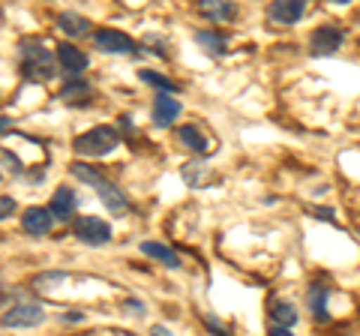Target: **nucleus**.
Listing matches in <instances>:
<instances>
[{
  "label": "nucleus",
  "mask_w": 360,
  "mask_h": 336,
  "mask_svg": "<svg viewBox=\"0 0 360 336\" xmlns=\"http://www.w3.org/2000/svg\"><path fill=\"white\" fill-rule=\"evenodd\" d=\"M0 183H4V174H0Z\"/></svg>",
  "instance_id": "nucleus-28"
},
{
  "label": "nucleus",
  "mask_w": 360,
  "mask_h": 336,
  "mask_svg": "<svg viewBox=\"0 0 360 336\" xmlns=\"http://www.w3.org/2000/svg\"><path fill=\"white\" fill-rule=\"evenodd\" d=\"M15 214V198H9V195H0V222L9 219Z\"/></svg>",
  "instance_id": "nucleus-23"
},
{
  "label": "nucleus",
  "mask_w": 360,
  "mask_h": 336,
  "mask_svg": "<svg viewBox=\"0 0 360 336\" xmlns=\"http://www.w3.org/2000/svg\"><path fill=\"white\" fill-rule=\"evenodd\" d=\"M75 193L70 186H58L54 189V195H51V205H49V210H51V217L58 219V222H70L72 217H75Z\"/></svg>",
  "instance_id": "nucleus-13"
},
{
  "label": "nucleus",
  "mask_w": 360,
  "mask_h": 336,
  "mask_svg": "<svg viewBox=\"0 0 360 336\" xmlns=\"http://www.w3.org/2000/svg\"><path fill=\"white\" fill-rule=\"evenodd\" d=\"M9 129H13V120H9V117H4V115H0V136H6V132Z\"/></svg>",
  "instance_id": "nucleus-26"
},
{
  "label": "nucleus",
  "mask_w": 360,
  "mask_h": 336,
  "mask_svg": "<svg viewBox=\"0 0 360 336\" xmlns=\"http://www.w3.org/2000/svg\"><path fill=\"white\" fill-rule=\"evenodd\" d=\"M139 75H141V82H144V84H153L160 93H168V96L177 93V84L172 82V78H165L162 72H156V70H141Z\"/></svg>",
  "instance_id": "nucleus-22"
},
{
  "label": "nucleus",
  "mask_w": 360,
  "mask_h": 336,
  "mask_svg": "<svg viewBox=\"0 0 360 336\" xmlns=\"http://www.w3.org/2000/svg\"><path fill=\"white\" fill-rule=\"evenodd\" d=\"M195 42L207 54H213V58H222V54H225V37H222V33H217V30H198Z\"/></svg>",
  "instance_id": "nucleus-19"
},
{
  "label": "nucleus",
  "mask_w": 360,
  "mask_h": 336,
  "mask_svg": "<svg viewBox=\"0 0 360 336\" xmlns=\"http://www.w3.org/2000/svg\"><path fill=\"white\" fill-rule=\"evenodd\" d=\"M270 318H274V328H295L297 324V306L288 304V300H276L274 306H270Z\"/></svg>",
  "instance_id": "nucleus-18"
},
{
  "label": "nucleus",
  "mask_w": 360,
  "mask_h": 336,
  "mask_svg": "<svg viewBox=\"0 0 360 336\" xmlns=\"http://www.w3.org/2000/svg\"><path fill=\"white\" fill-rule=\"evenodd\" d=\"M94 42L105 54H139V46L132 42V37H127V33H120L115 27H99L94 33Z\"/></svg>",
  "instance_id": "nucleus-5"
},
{
  "label": "nucleus",
  "mask_w": 360,
  "mask_h": 336,
  "mask_svg": "<svg viewBox=\"0 0 360 336\" xmlns=\"http://www.w3.org/2000/svg\"><path fill=\"white\" fill-rule=\"evenodd\" d=\"M270 336H295V333L285 330V328H274V330H270Z\"/></svg>",
  "instance_id": "nucleus-27"
},
{
  "label": "nucleus",
  "mask_w": 360,
  "mask_h": 336,
  "mask_svg": "<svg viewBox=\"0 0 360 336\" xmlns=\"http://www.w3.org/2000/svg\"><path fill=\"white\" fill-rule=\"evenodd\" d=\"M177 117H180V99L168 96V93H156V99H153V123L156 127L165 129V127H172Z\"/></svg>",
  "instance_id": "nucleus-14"
},
{
  "label": "nucleus",
  "mask_w": 360,
  "mask_h": 336,
  "mask_svg": "<svg viewBox=\"0 0 360 336\" xmlns=\"http://www.w3.org/2000/svg\"><path fill=\"white\" fill-rule=\"evenodd\" d=\"M309 214H315V217H321V219H333V210L330 207H307Z\"/></svg>",
  "instance_id": "nucleus-24"
},
{
  "label": "nucleus",
  "mask_w": 360,
  "mask_h": 336,
  "mask_svg": "<svg viewBox=\"0 0 360 336\" xmlns=\"http://www.w3.org/2000/svg\"><path fill=\"white\" fill-rule=\"evenodd\" d=\"M141 252L150 255V259H156V261H162L165 267H172V271L180 267V255L174 250H168V246L160 243V240H141Z\"/></svg>",
  "instance_id": "nucleus-17"
},
{
  "label": "nucleus",
  "mask_w": 360,
  "mask_h": 336,
  "mask_svg": "<svg viewBox=\"0 0 360 336\" xmlns=\"http://www.w3.org/2000/svg\"><path fill=\"white\" fill-rule=\"evenodd\" d=\"M201 15L210 18V21H229L234 18V6L225 4V0H207V4H201Z\"/></svg>",
  "instance_id": "nucleus-21"
},
{
  "label": "nucleus",
  "mask_w": 360,
  "mask_h": 336,
  "mask_svg": "<svg viewBox=\"0 0 360 336\" xmlns=\"http://www.w3.org/2000/svg\"><path fill=\"white\" fill-rule=\"evenodd\" d=\"M54 58H58L63 72H70V78L78 75V72H84L90 66V58L78 46H72V42H60V46L54 49Z\"/></svg>",
  "instance_id": "nucleus-8"
},
{
  "label": "nucleus",
  "mask_w": 360,
  "mask_h": 336,
  "mask_svg": "<svg viewBox=\"0 0 360 336\" xmlns=\"http://www.w3.org/2000/svg\"><path fill=\"white\" fill-rule=\"evenodd\" d=\"M60 99L66 105H87L90 103V84L78 75L66 78V84L60 87Z\"/></svg>",
  "instance_id": "nucleus-15"
},
{
  "label": "nucleus",
  "mask_w": 360,
  "mask_h": 336,
  "mask_svg": "<svg viewBox=\"0 0 360 336\" xmlns=\"http://www.w3.org/2000/svg\"><path fill=\"white\" fill-rule=\"evenodd\" d=\"M21 72L30 82H51L58 75V58L54 51H45L37 39H25L21 42Z\"/></svg>",
  "instance_id": "nucleus-2"
},
{
  "label": "nucleus",
  "mask_w": 360,
  "mask_h": 336,
  "mask_svg": "<svg viewBox=\"0 0 360 336\" xmlns=\"http://www.w3.org/2000/svg\"><path fill=\"white\" fill-rule=\"evenodd\" d=\"M58 25L63 33H70V37H84V33H90V21L78 13H60Z\"/></svg>",
  "instance_id": "nucleus-20"
},
{
  "label": "nucleus",
  "mask_w": 360,
  "mask_h": 336,
  "mask_svg": "<svg viewBox=\"0 0 360 336\" xmlns=\"http://www.w3.org/2000/svg\"><path fill=\"white\" fill-rule=\"evenodd\" d=\"M54 222L58 219L51 217L49 207H27L25 214H21V228H25L27 234H37V238L39 234H49L54 228Z\"/></svg>",
  "instance_id": "nucleus-10"
},
{
  "label": "nucleus",
  "mask_w": 360,
  "mask_h": 336,
  "mask_svg": "<svg viewBox=\"0 0 360 336\" xmlns=\"http://www.w3.org/2000/svg\"><path fill=\"white\" fill-rule=\"evenodd\" d=\"M150 336H174V333L168 330V328H162V324H153V328H150Z\"/></svg>",
  "instance_id": "nucleus-25"
},
{
  "label": "nucleus",
  "mask_w": 360,
  "mask_h": 336,
  "mask_svg": "<svg viewBox=\"0 0 360 336\" xmlns=\"http://www.w3.org/2000/svg\"><path fill=\"white\" fill-rule=\"evenodd\" d=\"M180 177L186 181V186H210V183H217V172L205 162V160H193V162H186L184 168H180Z\"/></svg>",
  "instance_id": "nucleus-12"
},
{
  "label": "nucleus",
  "mask_w": 360,
  "mask_h": 336,
  "mask_svg": "<svg viewBox=\"0 0 360 336\" xmlns=\"http://www.w3.org/2000/svg\"><path fill=\"white\" fill-rule=\"evenodd\" d=\"M328 297H330L328 285H321V283H312V285H309L307 304H309V309H312L315 321H328V318H330V312H328Z\"/></svg>",
  "instance_id": "nucleus-16"
},
{
  "label": "nucleus",
  "mask_w": 360,
  "mask_h": 336,
  "mask_svg": "<svg viewBox=\"0 0 360 336\" xmlns=\"http://www.w3.org/2000/svg\"><path fill=\"white\" fill-rule=\"evenodd\" d=\"M342 30L340 27H319L309 37V51L315 54V58H330V54H336L342 49Z\"/></svg>",
  "instance_id": "nucleus-7"
},
{
  "label": "nucleus",
  "mask_w": 360,
  "mask_h": 336,
  "mask_svg": "<svg viewBox=\"0 0 360 336\" xmlns=\"http://www.w3.org/2000/svg\"><path fill=\"white\" fill-rule=\"evenodd\" d=\"M75 153L78 156H87V160H99V156H108L120 148V132L115 127H96V129H87L84 136L75 138Z\"/></svg>",
  "instance_id": "nucleus-3"
},
{
  "label": "nucleus",
  "mask_w": 360,
  "mask_h": 336,
  "mask_svg": "<svg viewBox=\"0 0 360 336\" xmlns=\"http://www.w3.org/2000/svg\"><path fill=\"white\" fill-rule=\"evenodd\" d=\"M303 15H307L303 0H276V4L267 6V18L276 21V25H297Z\"/></svg>",
  "instance_id": "nucleus-9"
},
{
  "label": "nucleus",
  "mask_w": 360,
  "mask_h": 336,
  "mask_svg": "<svg viewBox=\"0 0 360 336\" xmlns=\"http://www.w3.org/2000/svg\"><path fill=\"white\" fill-rule=\"evenodd\" d=\"M177 138H180L184 148H189L193 153H201V156H207V153L217 150V148H213V141L205 136V129H198L195 123H184V127L177 129Z\"/></svg>",
  "instance_id": "nucleus-11"
},
{
  "label": "nucleus",
  "mask_w": 360,
  "mask_h": 336,
  "mask_svg": "<svg viewBox=\"0 0 360 336\" xmlns=\"http://www.w3.org/2000/svg\"><path fill=\"white\" fill-rule=\"evenodd\" d=\"M42 321H45V309L39 304H15L0 316V328L21 330V328H37Z\"/></svg>",
  "instance_id": "nucleus-4"
},
{
  "label": "nucleus",
  "mask_w": 360,
  "mask_h": 336,
  "mask_svg": "<svg viewBox=\"0 0 360 336\" xmlns=\"http://www.w3.org/2000/svg\"><path fill=\"white\" fill-rule=\"evenodd\" d=\"M75 238L78 240H84L87 246H105L111 240V226L105 219H99V217H82V219H75Z\"/></svg>",
  "instance_id": "nucleus-6"
},
{
  "label": "nucleus",
  "mask_w": 360,
  "mask_h": 336,
  "mask_svg": "<svg viewBox=\"0 0 360 336\" xmlns=\"http://www.w3.org/2000/svg\"><path fill=\"white\" fill-rule=\"evenodd\" d=\"M70 172L78 177V181H84L87 186L96 189L99 198H103V205L111 210V214H123V210L129 207V201H127V195H123V189L115 181H108V174L103 172V168H94V165H87L82 160H75L70 165Z\"/></svg>",
  "instance_id": "nucleus-1"
}]
</instances>
